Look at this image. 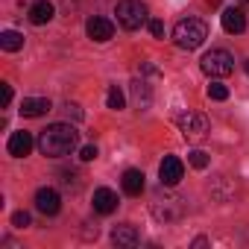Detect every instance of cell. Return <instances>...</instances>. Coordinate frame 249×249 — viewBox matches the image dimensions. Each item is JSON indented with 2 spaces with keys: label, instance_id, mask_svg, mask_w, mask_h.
<instances>
[{
  "label": "cell",
  "instance_id": "6da1fadb",
  "mask_svg": "<svg viewBox=\"0 0 249 249\" xmlns=\"http://www.w3.org/2000/svg\"><path fill=\"white\" fill-rule=\"evenodd\" d=\"M76 144H79V132L71 123H53V126H47L38 135V150L47 159H62V156L73 153Z\"/></svg>",
  "mask_w": 249,
  "mask_h": 249
},
{
  "label": "cell",
  "instance_id": "4316f807",
  "mask_svg": "<svg viewBox=\"0 0 249 249\" xmlns=\"http://www.w3.org/2000/svg\"><path fill=\"white\" fill-rule=\"evenodd\" d=\"M243 71H246V73H249V59H246V62H243Z\"/></svg>",
  "mask_w": 249,
  "mask_h": 249
},
{
  "label": "cell",
  "instance_id": "8992f818",
  "mask_svg": "<svg viewBox=\"0 0 249 249\" xmlns=\"http://www.w3.org/2000/svg\"><path fill=\"white\" fill-rule=\"evenodd\" d=\"M179 129H182L185 138H202L208 132V117L199 114V111H188V114L179 117Z\"/></svg>",
  "mask_w": 249,
  "mask_h": 249
},
{
  "label": "cell",
  "instance_id": "7402d4cb",
  "mask_svg": "<svg viewBox=\"0 0 249 249\" xmlns=\"http://www.w3.org/2000/svg\"><path fill=\"white\" fill-rule=\"evenodd\" d=\"M30 223H33V217H30L27 211H15V214H12V226H18V229H27Z\"/></svg>",
  "mask_w": 249,
  "mask_h": 249
},
{
  "label": "cell",
  "instance_id": "277c9868",
  "mask_svg": "<svg viewBox=\"0 0 249 249\" xmlns=\"http://www.w3.org/2000/svg\"><path fill=\"white\" fill-rule=\"evenodd\" d=\"M199 68L211 76V79H223V76H229L231 71H234V59H231V53L229 50H208L205 56H202V62H199Z\"/></svg>",
  "mask_w": 249,
  "mask_h": 249
},
{
  "label": "cell",
  "instance_id": "ac0fdd59",
  "mask_svg": "<svg viewBox=\"0 0 249 249\" xmlns=\"http://www.w3.org/2000/svg\"><path fill=\"white\" fill-rule=\"evenodd\" d=\"M0 47H3L6 53H18L24 47V36L15 33V30H6V33H0Z\"/></svg>",
  "mask_w": 249,
  "mask_h": 249
},
{
  "label": "cell",
  "instance_id": "7a4b0ae2",
  "mask_svg": "<svg viewBox=\"0 0 249 249\" xmlns=\"http://www.w3.org/2000/svg\"><path fill=\"white\" fill-rule=\"evenodd\" d=\"M205 38H208V27L199 18H185L173 27V41L182 50H196L205 44Z\"/></svg>",
  "mask_w": 249,
  "mask_h": 249
},
{
  "label": "cell",
  "instance_id": "2e32d148",
  "mask_svg": "<svg viewBox=\"0 0 249 249\" xmlns=\"http://www.w3.org/2000/svg\"><path fill=\"white\" fill-rule=\"evenodd\" d=\"M123 185V194H129V196H141L144 194V173L141 170H126L120 179Z\"/></svg>",
  "mask_w": 249,
  "mask_h": 249
},
{
  "label": "cell",
  "instance_id": "30bf717a",
  "mask_svg": "<svg viewBox=\"0 0 249 249\" xmlns=\"http://www.w3.org/2000/svg\"><path fill=\"white\" fill-rule=\"evenodd\" d=\"M33 147H36V138L30 135V132H12L9 135V144H6V150H9V156H15V159H24V156H30L33 153Z\"/></svg>",
  "mask_w": 249,
  "mask_h": 249
},
{
  "label": "cell",
  "instance_id": "d6986e66",
  "mask_svg": "<svg viewBox=\"0 0 249 249\" xmlns=\"http://www.w3.org/2000/svg\"><path fill=\"white\" fill-rule=\"evenodd\" d=\"M123 103H126V100H123V91H120L117 85H108L106 106H108V108H114V111H120V108H123Z\"/></svg>",
  "mask_w": 249,
  "mask_h": 249
},
{
  "label": "cell",
  "instance_id": "4fadbf2b",
  "mask_svg": "<svg viewBox=\"0 0 249 249\" xmlns=\"http://www.w3.org/2000/svg\"><path fill=\"white\" fill-rule=\"evenodd\" d=\"M117 208V194L111 188H97L94 191V211L97 214H111Z\"/></svg>",
  "mask_w": 249,
  "mask_h": 249
},
{
  "label": "cell",
  "instance_id": "603a6c76",
  "mask_svg": "<svg viewBox=\"0 0 249 249\" xmlns=\"http://www.w3.org/2000/svg\"><path fill=\"white\" fill-rule=\"evenodd\" d=\"M9 103H12V85H9V82H3V85H0V106L6 108Z\"/></svg>",
  "mask_w": 249,
  "mask_h": 249
},
{
  "label": "cell",
  "instance_id": "8fae6325",
  "mask_svg": "<svg viewBox=\"0 0 249 249\" xmlns=\"http://www.w3.org/2000/svg\"><path fill=\"white\" fill-rule=\"evenodd\" d=\"M220 21H223V30H226L229 36H240V33L246 30V15H243V9L229 6V9H223Z\"/></svg>",
  "mask_w": 249,
  "mask_h": 249
},
{
  "label": "cell",
  "instance_id": "484cf974",
  "mask_svg": "<svg viewBox=\"0 0 249 249\" xmlns=\"http://www.w3.org/2000/svg\"><path fill=\"white\" fill-rule=\"evenodd\" d=\"M65 111H68V117H73V120H79V117H82V108H79L76 103H68V106H65Z\"/></svg>",
  "mask_w": 249,
  "mask_h": 249
},
{
  "label": "cell",
  "instance_id": "d4e9b609",
  "mask_svg": "<svg viewBox=\"0 0 249 249\" xmlns=\"http://www.w3.org/2000/svg\"><path fill=\"white\" fill-rule=\"evenodd\" d=\"M79 159H82V161H94V159H97V147H94V144L82 147V150H79Z\"/></svg>",
  "mask_w": 249,
  "mask_h": 249
},
{
  "label": "cell",
  "instance_id": "cb8c5ba5",
  "mask_svg": "<svg viewBox=\"0 0 249 249\" xmlns=\"http://www.w3.org/2000/svg\"><path fill=\"white\" fill-rule=\"evenodd\" d=\"M147 27H150V36H153V38H164V24H161L159 18H153Z\"/></svg>",
  "mask_w": 249,
  "mask_h": 249
},
{
  "label": "cell",
  "instance_id": "9a60e30c",
  "mask_svg": "<svg viewBox=\"0 0 249 249\" xmlns=\"http://www.w3.org/2000/svg\"><path fill=\"white\" fill-rule=\"evenodd\" d=\"M50 111V100L47 97H24L21 103V114L24 117H41Z\"/></svg>",
  "mask_w": 249,
  "mask_h": 249
},
{
  "label": "cell",
  "instance_id": "3957f363",
  "mask_svg": "<svg viewBox=\"0 0 249 249\" xmlns=\"http://www.w3.org/2000/svg\"><path fill=\"white\" fill-rule=\"evenodd\" d=\"M114 15H117V24L123 27V30H141L144 24H147V6L141 3V0H120L117 3V9H114Z\"/></svg>",
  "mask_w": 249,
  "mask_h": 249
},
{
  "label": "cell",
  "instance_id": "52a82bcc",
  "mask_svg": "<svg viewBox=\"0 0 249 249\" xmlns=\"http://www.w3.org/2000/svg\"><path fill=\"white\" fill-rule=\"evenodd\" d=\"M159 176H161V185L173 188V185L182 182V176H185V164H182L176 156H164V161L159 164Z\"/></svg>",
  "mask_w": 249,
  "mask_h": 249
},
{
  "label": "cell",
  "instance_id": "9c48e42d",
  "mask_svg": "<svg viewBox=\"0 0 249 249\" xmlns=\"http://www.w3.org/2000/svg\"><path fill=\"white\" fill-rule=\"evenodd\" d=\"M85 33H88V38H94V41H108L111 36H114V24L108 21V18H100V15H94V18H88L85 21Z\"/></svg>",
  "mask_w": 249,
  "mask_h": 249
},
{
  "label": "cell",
  "instance_id": "ffe728a7",
  "mask_svg": "<svg viewBox=\"0 0 249 249\" xmlns=\"http://www.w3.org/2000/svg\"><path fill=\"white\" fill-rule=\"evenodd\" d=\"M188 161H191V167H196V170H205L211 159H208L202 150H191V153H188Z\"/></svg>",
  "mask_w": 249,
  "mask_h": 249
},
{
  "label": "cell",
  "instance_id": "5b68a950",
  "mask_svg": "<svg viewBox=\"0 0 249 249\" xmlns=\"http://www.w3.org/2000/svg\"><path fill=\"white\" fill-rule=\"evenodd\" d=\"M153 214H156V220H164V223H170V220H179L182 214H185V199H179V196H156L153 199Z\"/></svg>",
  "mask_w": 249,
  "mask_h": 249
},
{
  "label": "cell",
  "instance_id": "7c38bea8",
  "mask_svg": "<svg viewBox=\"0 0 249 249\" xmlns=\"http://www.w3.org/2000/svg\"><path fill=\"white\" fill-rule=\"evenodd\" d=\"M53 15H56V6L50 3V0H36V3L30 6V24H36V27L50 24Z\"/></svg>",
  "mask_w": 249,
  "mask_h": 249
},
{
  "label": "cell",
  "instance_id": "ba28073f",
  "mask_svg": "<svg viewBox=\"0 0 249 249\" xmlns=\"http://www.w3.org/2000/svg\"><path fill=\"white\" fill-rule=\"evenodd\" d=\"M36 208L44 214V217H56L62 211V196L53 191V188H38L36 191Z\"/></svg>",
  "mask_w": 249,
  "mask_h": 249
},
{
  "label": "cell",
  "instance_id": "e0dca14e",
  "mask_svg": "<svg viewBox=\"0 0 249 249\" xmlns=\"http://www.w3.org/2000/svg\"><path fill=\"white\" fill-rule=\"evenodd\" d=\"M132 103H135L138 108H150V103H153V94H150V85H147L144 79L132 82Z\"/></svg>",
  "mask_w": 249,
  "mask_h": 249
},
{
  "label": "cell",
  "instance_id": "44dd1931",
  "mask_svg": "<svg viewBox=\"0 0 249 249\" xmlns=\"http://www.w3.org/2000/svg\"><path fill=\"white\" fill-rule=\"evenodd\" d=\"M208 97L217 100V103H223V100H229V88H226L223 82H211V85H208Z\"/></svg>",
  "mask_w": 249,
  "mask_h": 249
},
{
  "label": "cell",
  "instance_id": "5bb4252c",
  "mask_svg": "<svg viewBox=\"0 0 249 249\" xmlns=\"http://www.w3.org/2000/svg\"><path fill=\"white\" fill-rule=\"evenodd\" d=\"M111 243L114 246H135L138 243V229L135 226H129V223H123V226H114L111 229Z\"/></svg>",
  "mask_w": 249,
  "mask_h": 249
},
{
  "label": "cell",
  "instance_id": "83f0119b",
  "mask_svg": "<svg viewBox=\"0 0 249 249\" xmlns=\"http://www.w3.org/2000/svg\"><path fill=\"white\" fill-rule=\"evenodd\" d=\"M240 3H249V0H240Z\"/></svg>",
  "mask_w": 249,
  "mask_h": 249
}]
</instances>
